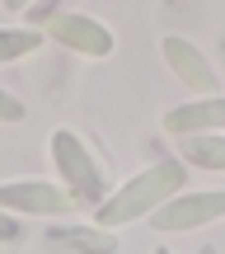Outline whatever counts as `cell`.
Wrapping results in <instances>:
<instances>
[{
    "instance_id": "11",
    "label": "cell",
    "mask_w": 225,
    "mask_h": 254,
    "mask_svg": "<svg viewBox=\"0 0 225 254\" xmlns=\"http://www.w3.org/2000/svg\"><path fill=\"white\" fill-rule=\"evenodd\" d=\"M24 104H19L14 99V94H9V90H0V123H5V127H14V123H24Z\"/></svg>"
},
{
    "instance_id": "3",
    "label": "cell",
    "mask_w": 225,
    "mask_h": 254,
    "mask_svg": "<svg viewBox=\"0 0 225 254\" xmlns=\"http://www.w3.org/2000/svg\"><path fill=\"white\" fill-rule=\"evenodd\" d=\"M38 24H43V38L61 43L66 52H75V57H90V62H103L117 47L113 28L99 24L94 14H80V9H52V14H43Z\"/></svg>"
},
{
    "instance_id": "12",
    "label": "cell",
    "mask_w": 225,
    "mask_h": 254,
    "mask_svg": "<svg viewBox=\"0 0 225 254\" xmlns=\"http://www.w3.org/2000/svg\"><path fill=\"white\" fill-rule=\"evenodd\" d=\"M14 240H19V217L0 207V245H14Z\"/></svg>"
},
{
    "instance_id": "15",
    "label": "cell",
    "mask_w": 225,
    "mask_h": 254,
    "mask_svg": "<svg viewBox=\"0 0 225 254\" xmlns=\"http://www.w3.org/2000/svg\"><path fill=\"white\" fill-rule=\"evenodd\" d=\"M202 254H216V250H211V245H207V250H202Z\"/></svg>"
},
{
    "instance_id": "17",
    "label": "cell",
    "mask_w": 225,
    "mask_h": 254,
    "mask_svg": "<svg viewBox=\"0 0 225 254\" xmlns=\"http://www.w3.org/2000/svg\"><path fill=\"white\" fill-rule=\"evenodd\" d=\"M160 254H164V250H160Z\"/></svg>"
},
{
    "instance_id": "10",
    "label": "cell",
    "mask_w": 225,
    "mask_h": 254,
    "mask_svg": "<svg viewBox=\"0 0 225 254\" xmlns=\"http://www.w3.org/2000/svg\"><path fill=\"white\" fill-rule=\"evenodd\" d=\"M38 47H43V28H0V66L19 62Z\"/></svg>"
},
{
    "instance_id": "7",
    "label": "cell",
    "mask_w": 225,
    "mask_h": 254,
    "mask_svg": "<svg viewBox=\"0 0 225 254\" xmlns=\"http://www.w3.org/2000/svg\"><path fill=\"white\" fill-rule=\"evenodd\" d=\"M169 136H192V132H225V94H197L164 113Z\"/></svg>"
},
{
    "instance_id": "13",
    "label": "cell",
    "mask_w": 225,
    "mask_h": 254,
    "mask_svg": "<svg viewBox=\"0 0 225 254\" xmlns=\"http://www.w3.org/2000/svg\"><path fill=\"white\" fill-rule=\"evenodd\" d=\"M38 5H47V0H5L9 14H19V9H38Z\"/></svg>"
},
{
    "instance_id": "14",
    "label": "cell",
    "mask_w": 225,
    "mask_h": 254,
    "mask_svg": "<svg viewBox=\"0 0 225 254\" xmlns=\"http://www.w3.org/2000/svg\"><path fill=\"white\" fill-rule=\"evenodd\" d=\"M66 5H71V0H47V5H43V14H52V9H66ZM43 14H33V19H43Z\"/></svg>"
},
{
    "instance_id": "16",
    "label": "cell",
    "mask_w": 225,
    "mask_h": 254,
    "mask_svg": "<svg viewBox=\"0 0 225 254\" xmlns=\"http://www.w3.org/2000/svg\"><path fill=\"white\" fill-rule=\"evenodd\" d=\"M221 52H225V43H221Z\"/></svg>"
},
{
    "instance_id": "6",
    "label": "cell",
    "mask_w": 225,
    "mask_h": 254,
    "mask_svg": "<svg viewBox=\"0 0 225 254\" xmlns=\"http://www.w3.org/2000/svg\"><path fill=\"white\" fill-rule=\"evenodd\" d=\"M160 52H164V62H169V71H174V80H179V85H188L192 94H221L216 66L207 62V52H202L192 38L169 33V38L160 43Z\"/></svg>"
},
{
    "instance_id": "4",
    "label": "cell",
    "mask_w": 225,
    "mask_h": 254,
    "mask_svg": "<svg viewBox=\"0 0 225 254\" xmlns=\"http://www.w3.org/2000/svg\"><path fill=\"white\" fill-rule=\"evenodd\" d=\"M225 217V189H183L174 193L169 202L150 212V226L174 236V231H197V226H211V221Z\"/></svg>"
},
{
    "instance_id": "9",
    "label": "cell",
    "mask_w": 225,
    "mask_h": 254,
    "mask_svg": "<svg viewBox=\"0 0 225 254\" xmlns=\"http://www.w3.org/2000/svg\"><path fill=\"white\" fill-rule=\"evenodd\" d=\"M179 160L188 165V170L225 174V132H192V136H179Z\"/></svg>"
},
{
    "instance_id": "2",
    "label": "cell",
    "mask_w": 225,
    "mask_h": 254,
    "mask_svg": "<svg viewBox=\"0 0 225 254\" xmlns=\"http://www.w3.org/2000/svg\"><path fill=\"white\" fill-rule=\"evenodd\" d=\"M52 165L61 174V184L80 198V207H99L108 198V170L85 146V136H75V127H56L52 132Z\"/></svg>"
},
{
    "instance_id": "8",
    "label": "cell",
    "mask_w": 225,
    "mask_h": 254,
    "mask_svg": "<svg viewBox=\"0 0 225 254\" xmlns=\"http://www.w3.org/2000/svg\"><path fill=\"white\" fill-rule=\"evenodd\" d=\"M47 254H117V231L108 226H52L43 236Z\"/></svg>"
},
{
    "instance_id": "5",
    "label": "cell",
    "mask_w": 225,
    "mask_h": 254,
    "mask_svg": "<svg viewBox=\"0 0 225 254\" xmlns=\"http://www.w3.org/2000/svg\"><path fill=\"white\" fill-rule=\"evenodd\" d=\"M0 207L14 217H66L80 207V198L52 179H9L0 184Z\"/></svg>"
},
{
    "instance_id": "1",
    "label": "cell",
    "mask_w": 225,
    "mask_h": 254,
    "mask_svg": "<svg viewBox=\"0 0 225 254\" xmlns=\"http://www.w3.org/2000/svg\"><path fill=\"white\" fill-rule=\"evenodd\" d=\"M183 189H188V165L183 160H155V165H145L141 174H132L122 189H113L108 198L94 207V221L108 226V231H122V226H132V221L150 217L160 202H169L174 193H183Z\"/></svg>"
}]
</instances>
